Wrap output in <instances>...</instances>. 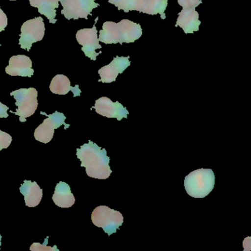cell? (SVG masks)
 I'll list each match as a JSON object with an SVG mask.
<instances>
[{
  "label": "cell",
  "instance_id": "cell-1",
  "mask_svg": "<svg viewBox=\"0 0 251 251\" xmlns=\"http://www.w3.org/2000/svg\"><path fill=\"white\" fill-rule=\"evenodd\" d=\"M77 157L81 161V167L86 168V174L89 177L105 180L112 173L106 150L100 148L92 141L77 148Z\"/></svg>",
  "mask_w": 251,
  "mask_h": 251
},
{
  "label": "cell",
  "instance_id": "cell-2",
  "mask_svg": "<svg viewBox=\"0 0 251 251\" xmlns=\"http://www.w3.org/2000/svg\"><path fill=\"white\" fill-rule=\"evenodd\" d=\"M142 35L140 25L128 20H123L119 23L105 22L100 31L99 41L102 43H133Z\"/></svg>",
  "mask_w": 251,
  "mask_h": 251
},
{
  "label": "cell",
  "instance_id": "cell-3",
  "mask_svg": "<svg viewBox=\"0 0 251 251\" xmlns=\"http://www.w3.org/2000/svg\"><path fill=\"white\" fill-rule=\"evenodd\" d=\"M214 184L215 176L211 169H198L185 177V189L194 198H205L213 190Z\"/></svg>",
  "mask_w": 251,
  "mask_h": 251
},
{
  "label": "cell",
  "instance_id": "cell-4",
  "mask_svg": "<svg viewBox=\"0 0 251 251\" xmlns=\"http://www.w3.org/2000/svg\"><path fill=\"white\" fill-rule=\"evenodd\" d=\"M92 221L95 226L102 227L108 236H111L120 229L124 218L120 211L111 209L106 205H100L92 211Z\"/></svg>",
  "mask_w": 251,
  "mask_h": 251
},
{
  "label": "cell",
  "instance_id": "cell-5",
  "mask_svg": "<svg viewBox=\"0 0 251 251\" xmlns=\"http://www.w3.org/2000/svg\"><path fill=\"white\" fill-rule=\"evenodd\" d=\"M11 95L16 100V105L18 107L16 112H11L19 116L20 121L25 123L37 109L38 92L34 88L20 89L11 92Z\"/></svg>",
  "mask_w": 251,
  "mask_h": 251
},
{
  "label": "cell",
  "instance_id": "cell-6",
  "mask_svg": "<svg viewBox=\"0 0 251 251\" xmlns=\"http://www.w3.org/2000/svg\"><path fill=\"white\" fill-rule=\"evenodd\" d=\"M45 26L43 18L41 17L27 20L21 27L20 45L22 49L30 51L32 45L40 42L45 36Z\"/></svg>",
  "mask_w": 251,
  "mask_h": 251
},
{
  "label": "cell",
  "instance_id": "cell-7",
  "mask_svg": "<svg viewBox=\"0 0 251 251\" xmlns=\"http://www.w3.org/2000/svg\"><path fill=\"white\" fill-rule=\"evenodd\" d=\"M96 0H60L63 6L61 14L67 20H87L88 16L92 15V10L100 6Z\"/></svg>",
  "mask_w": 251,
  "mask_h": 251
},
{
  "label": "cell",
  "instance_id": "cell-8",
  "mask_svg": "<svg viewBox=\"0 0 251 251\" xmlns=\"http://www.w3.org/2000/svg\"><path fill=\"white\" fill-rule=\"evenodd\" d=\"M76 39L79 45L83 46L82 51L84 52L86 56L92 61H96L97 57L101 53V52L99 53L96 52V50L102 48L99 43L96 26L94 25L92 28H84L78 30L76 34Z\"/></svg>",
  "mask_w": 251,
  "mask_h": 251
},
{
  "label": "cell",
  "instance_id": "cell-9",
  "mask_svg": "<svg viewBox=\"0 0 251 251\" xmlns=\"http://www.w3.org/2000/svg\"><path fill=\"white\" fill-rule=\"evenodd\" d=\"M98 114L108 118H116L118 121L123 118H127L128 111L119 102H112L106 97L97 100L93 107Z\"/></svg>",
  "mask_w": 251,
  "mask_h": 251
},
{
  "label": "cell",
  "instance_id": "cell-10",
  "mask_svg": "<svg viewBox=\"0 0 251 251\" xmlns=\"http://www.w3.org/2000/svg\"><path fill=\"white\" fill-rule=\"evenodd\" d=\"M129 58V56H117L108 65L102 67L98 71L101 77L100 82L110 83L115 81L118 75L122 74L127 67H130Z\"/></svg>",
  "mask_w": 251,
  "mask_h": 251
},
{
  "label": "cell",
  "instance_id": "cell-11",
  "mask_svg": "<svg viewBox=\"0 0 251 251\" xmlns=\"http://www.w3.org/2000/svg\"><path fill=\"white\" fill-rule=\"evenodd\" d=\"M7 74L11 76L32 77L34 70L32 68V61L28 56L19 55L11 57L9 65L5 68Z\"/></svg>",
  "mask_w": 251,
  "mask_h": 251
},
{
  "label": "cell",
  "instance_id": "cell-12",
  "mask_svg": "<svg viewBox=\"0 0 251 251\" xmlns=\"http://www.w3.org/2000/svg\"><path fill=\"white\" fill-rule=\"evenodd\" d=\"M201 22L199 20V14L195 8H183L179 13L176 27H180L185 33H193L199 30Z\"/></svg>",
  "mask_w": 251,
  "mask_h": 251
},
{
  "label": "cell",
  "instance_id": "cell-13",
  "mask_svg": "<svg viewBox=\"0 0 251 251\" xmlns=\"http://www.w3.org/2000/svg\"><path fill=\"white\" fill-rule=\"evenodd\" d=\"M20 190L24 196L27 206L36 207L40 203L43 197V190L36 182L25 180Z\"/></svg>",
  "mask_w": 251,
  "mask_h": 251
},
{
  "label": "cell",
  "instance_id": "cell-14",
  "mask_svg": "<svg viewBox=\"0 0 251 251\" xmlns=\"http://www.w3.org/2000/svg\"><path fill=\"white\" fill-rule=\"evenodd\" d=\"M52 201L61 208H70L75 202V198L72 193L70 186L65 182L61 181L55 186Z\"/></svg>",
  "mask_w": 251,
  "mask_h": 251
},
{
  "label": "cell",
  "instance_id": "cell-15",
  "mask_svg": "<svg viewBox=\"0 0 251 251\" xmlns=\"http://www.w3.org/2000/svg\"><path fill=\"white\" fill-rule=\"evenodd\" d=\"M50 89L55 95H65L72 91L74 94V97L80 96L81 91L79 89L78 86L72 87L70 80L67 76L64 75H57L52 78L51 81Z\"/></svg>",
  "mask_w": 251,
  "mask_h": 251
},
{
  "label": "cell",
  "instance_id": "cell-16",
  "mask_svg": "<svg viewBox=\"0 0 251 251\" xmlns=\"http://www.w3.org/2000/svg\"><path fill=\"white\" fill-rule=\"evenodd\" d=\"M167 7V0H140L136 11L149 15L160 14L163 20H165L164 14Z\"/></svg>",
  "mask_w": 251,
  "mask_h": 251
},
{
  "label": "cell",
  "instance_id": "cell-17",
  "mask_svg": "<svg viewBox=\"0 0 251 251\" xmlns=\"http://www.w3.org/2000/svg\"><path fill=\"white\" fill-rule=\"evenodd\" d=\"M59 2L60 0H30V5L37 8L39 13L45 15L52 24L57 22L55 8L59 6Z\"/></svg>",
  "mask_w": 251,
  "mask_h": 251
},
{
  "label": "cell",
  "instance_id": "cell-18",
  "mask_svg": "<svg viewBox=\"0 0 251 251\" xmlns=\"http://www.w3.org/2000/svg\"><path fill=\"white\" fill-rule=\"evenodd\" d=\"M58 127H59L58 125L54 122L52 117L48 115V118L45 119L43 123L35 130V139L42 143H48L52 140L55 133V130Z\"/></svg>",
  "mask_w": 251,
  "mask_h": 251
},
{
  "label": "cell",
  "instance_id": "cell-19",
  "mask_svg": "<svg viewBox=\"0 0 251 251\" xmlns=\"http://www.w3.org/2000/svg\"><path fill=\"white\" fill-rule=\"evenodd\" d=\"M139 0H112L111 2L117 7L118 10H123L125 12L136 11Z\"/></svg>",
  "mask_w": 251,
  "mask_h": 251
},
{
  "label": "cell",
  "instance_id": "cell-20",
  "mask_svg": "<svg viewBox=\"0 0 251 251\" xmlns=\"http://www.w3.org/2000/svg\"><path fill=\"white\" fill-rule=\"evenodd\" d=\"M48 242V239H45V244H42V245L39 242H35V243L32 244L30 250L31 251H59V250L57 248L56 245L54 247L46 245Z\"/></svg>",
  "mask_w": 251,
  "mask_h": 251
},
{
  "label": "cell",
  "instance_id": "cell-21",
  "mask_svg": "<svg viewBox=\"0 0 251 251\" xmlns=\"http://www.w3.org/2000/svg\"><path fill=\"white\" fill-rule=\"evenodd\" d=\"M12 137L11 135L0 130V151L6 149L11 145Z\"/></svg>",
  "mask_w": 251,
  "mask_h": 251
},
{
  "label": "cell",
  "instance_id": "cell-22",
  "mask_svg": "<svg viewBox=\"0 0 251 251\" xmlns=\"http://www.w3.org/2000/svg\"><path fill=\"white\" fill-rule=\"evenodd\" d=\"M179 5L185 8H196L202 4L201 0H177Z\"/></svg>",
  "mask_w": 251,
  "mask_h": 251
},
{
  "label": "cell",
  "instance_id": "cell-23",
  "mask_svg": "<svg viewBox=\"0 0 251 251\" xmlns=\"http://www.w3.org/2000/svg\"><path fill=\"white\" fill-rule=\"evenodd\" d=\"M8 25V18L1 8H0V33L5 30Z\"/></svg>",
  "mask_w": 251,
  "mask_h": 251
},
{
  "label": "cell",
  "instance_id": "cell-24",
  "mask_svg": "<svg viewBox=\"0 0 251 251\" xmlns=\"http://www.w3.org/2000/svg\"><path fill=\"white\" fill-rule=\"evenodd\" d=\"M8 109L9 108L8 106L0 102V118H7L8 117Z\"/></svg>",
  "mask_w": 251,
  "mask_h": 251
},
{
  "label": "cell",
  "instance_id": "cell-25",
  "mask_svg": "<svg viewBox=\"0 0 251 251\" xmlns=\"http://www.w3.org/2000/svg\"><path fill=\"white\" fill-rule=\"evenodd\" d=\"M2 245V236L0 234V247Z\"/></svg>",
  "mask_w": 251,
  "mask_h": 251
},
{
  "label": "cell",
  "instance_id": "cell-26",
  "mask_svg": "<svg viewBox=\"0 0 251 251\" xmlns=\"http://www.w3.org/2000/svg\"><path fill=\"white\" fill-rule=\"evenodd\" d=\"M11 1H15V0H11Z\"/></svg>",
  "mask_w": 251,
  "mask_h": 251
}]
</instances>
